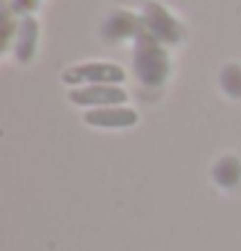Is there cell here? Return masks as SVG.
I'll use <instances>...</instances> for the list:
<instances>
[{"label": "cell", "mask_w": 241, "mask_h": 251, "mask_svg": "<svg viewBox=\"0 0 241 251\" xmlns=\"http://www.w3.org/2000/svg\"><path fill=\"white\" fill-rule=\"evenodd\" d=\"M39 44V24L34 16H24L16 24V39H13V54L18 62H31Z\"/></svg>", "instance_id": "obj_6"}, {"label": "cell", "mask_w": 241, "mask_h": 251, "mask_svg": "<svg viewBox=\"0 0 241 251\" xmlns=\"http://www.w3.org/2000/svg\"><path fill=\"white\" fill-rule=\"evenodd\" d=\"M83 122L99 129H127L137 125V111L127 106H104V109H88L83 114Z\"/></svg>", "instance_id": "obj_5"}, {"label": "cell", "mask_w": 241, "mask_h": 251, "mask_svg": "<svg viewBox=\"0 0 241 251\" xmlns=\"http://www.w3.org/2000/svg\"><path fill=\"white\" fill-rule=\"evenodd\" d=\"M125 70L117 62H80L62 73V83L73 88L80 86H122Z\"/></svg>", "instance_id": "obj_2"}, {"label": "cell", "mask_w": 241, "mask_h": 251, "mask_svg": "<svg viewBox=\"0 0 241 251\" xmlns=\"http://www.w3.org/2000/svg\"><path fill=\"white\" fill-rule=\"evenodd\" d=\"M145 31V26H143V18H135L133 13H112L107 18V24H104V36L109 42H119L122 36H140Z\"/></svg>", "instance_id": "obj_7"}, {"label": "cell", "mask_w": 241, "mask_h": 251, "mask_svg": "<svg viewBox=\"0 0 241 251\" xmlns=\"http://www.w3.org/2000/svg\"><path fill=\"white\" fill-rule=\"evenodd\" d=\"M220 88H223L228 96L241 99V68L239 65H226V68L220 70Z\"/></svg>", "instance_id": "obj_8"}, {"label": "cell", "mask_w": 241, "mask_h": 251, "mask_svg": "<svg viewBox=\"0 0 241 251\" xmlns=\"http://www.w3.org/2000/svg\"><path fill=\"white\" fill-rule=\"evenodd\" d=\"M143 26H145V31L151 34L153 39H159L163 44V47L179 44L182 36H184L182 24L159 3H145V8H143Z\"/></svg>", "instance_id": "obj_3"}, {"label": "cell", "mask_w": 241, "mask_h": 251, "mask_svg": "<svg viewBox=\"0 0 241 251\" xmlns=\"http://www.w3.org/2000/svg\"><path fill=\"white\" fill-rule=\"evenodd\" d=\"M171 62L169 54H166V47L153 39L148 31H143L135 39V50H133V73L137 83L143 88H161L166 78H169Z\"/></svg>", "instance_id": "obj_1"}, {"label": "cell", "mask_w": 241, "mask_h": 251, "mask_svg": "<svg viewBox=\"0 0 241 251\" xmlns=\"http://www.w3.org/2000/svg\"><path fill=\"white\" fill-rule=\"evenodd\" d=\"M70 104L83 109H104V106H125L127 91L122 86H80L70 88Z\"/></svg>", "instance_id": "obj_4"}]
</instances>
